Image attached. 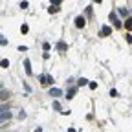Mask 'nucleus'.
Here are the masks:
<instances>
[{"label": "nucleus", "mask_w": 132, "mask_h": 132, "mask_svg": "<svg viewBox=\"0 0 132 132\" xmlns=\"http://www.w3.org/2000/svg\"><path fill=\"white\" fill-rule=\"evenodd\" d=\"M9 66V61H2V68H7Z\"/></svg>", "instance_id": "0eeeda50"}, {"label": "nucleus", "mask_w": 132, "mask_h": 132, "mask_svg": "<svg viewBox=\"0 0 132 132\" xmlns=\"http://www.w3.org/2000/svg\"><path fill=\"white\" fill-rule=\"evenodd\" d=\"M9 119H11V114H9V110H6V112H0V123L9 121Z\"/></svg>", "instance_id": "f257e3e1"}, {"label": "nucleus", "mask_w": 132, "mask_h": 132, "mask_svg": "<svg viewBox=\"0 0 132 132\" xmlns=\"http://www.w3.org/2000/svg\"><path fill=\"white\" fill-rule=\"evenodd\" d=\"M0 88H2V85H0Z\"/></svg>", "instance_id": "6e6552de"}, {"label": "nucleus", "mask_w": 132, "mask_h": 132, "mask_svg": "<svg viewBox=\"0 0 132 132\" xmlns=\"http://www.w3.org/2000/svg\"><path fill=\"white\" fill-rule=\"evenodd\" d=\"M26 72L31 73V68H29V61H26Z\"/></svg>", "instance_id": "423d86ee"}, {"label": "nucleus", "mask_w": 132, "mask_h": 132, "mask_svg": "<svg viewBox=\"0 0 132 132\" xmlns=\"http://www.w3.org/2000/svg\"><path fill=\"white\" fill-rule=\"evenodd\" d=\"M101 35H110V28H103V31H101Z\"/></svg>", "instance_id": "39448f33"}, {"label": "nucleus", "mask_w": 132, "mask_h": 132, "mask_svg": "<svg viewBox=\"0 0 132 132\" xmlns=\"http://www.w3.org/2000/svg\"><path fill=\"white\" fill-rule=\"evenodd\" d=\"M9 97V92L7 90H0V99H7Z\"/></svg>", "instance_id": "20e7f679"}, {"label": "nucleus", "mask_w": 132, "mask_h": 132, "mask_svg": "<svg viewBox=\"0 0 132 132\" xmlns=\"http://www.w3.org/2000/svg\"><path fill=\"white\" fill-rule=\"evenodd\" d=\"M75 26L82 28V26H85V19H82V16H77V19H75Z\"/></svg>", "instance_id": "7ed1b4c3"}, {"label": "nucleus", "mask_w": 132, "mask_h": 132, "mask_svg": "<svg viewBox=\"0 0 132 132\" xmlns=\"http://www.w3.org/2000/svg\"><path fill=\"white\" fill-rule=\"evenodd\" d=\"M50 95H53V97H59V95H62V92H61L59 88H52V90H50Z\"/></svg>", "instance_id": "f03ea898"}]
</instances>
